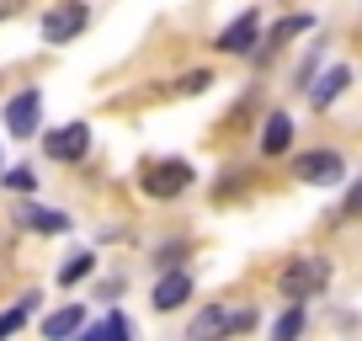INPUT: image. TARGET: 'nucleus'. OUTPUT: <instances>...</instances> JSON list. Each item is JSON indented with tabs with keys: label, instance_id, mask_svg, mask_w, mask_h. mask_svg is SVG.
I'll return each mask as SVG.
<instances>
[{
	"label": "nucleus",
	"instance_id": "15",
	"mask_svg": "<svg viewBox=\"0 0 362 341\" xmlns=\"http://www.w3.org/2000/svg\"><path fill=\"white\" fill-rule=\"evenodd\" d=\"M33 309H37V294H27V299H22L16 309H6V315H0V336H11V330H22L27 320H33Z\"/></svg>",
	"mask_w": 362,
	"mask_h": 341
},
{
	"label": "nucleus",
	"instance_id": "9",
	"mask_svg": "<svg viewBox=\"0 0 362 341\" xmlns=\"http://www.w3.org/2000/svg\"><path fill=\"white\" fill-rule=\"evenodd\" d=\"M187 294H192V277H187V272H165L155 283V309H181Z\"/></svg>",
	"mask_w": 362,
	"mask_h": 341
},
{
	"label": "nucleus",
	"instance_id": "14",
	"mask_svg": "<svg viewBox=\"0 0 362 341\" xmlns=\"http://www.w3.org/2000/svg\"><path fill=\"white\" fill-rule=\"evenodd\" d=\"M128 330L134 325H128L123 315H107V320H96V325H80V336L86 341H112V336H128Z\"/></svg>",
	"mask_w": 362,
	"mask_h": 341
},
{
	"label": "nucleus",
	"instance_id": "20",
	"mask_svg": "<svg viewBox=\"0 0 362 341\" xmlns=\"http://www.w3.org/2000/svg\"><path fill=\"white\" fill-rule=\"evenodd\" d=\"M33 182H37V176H33V170H6V187H11V192H33Z\"/></svg>",
	"mask_w": 362,
	"mask_h": 341
},
{
	"label": "nucleus",
	"instance_id": "18",
	"mask_svg": "<svg viewBox=\"0 0 362 341\" xmlns=\"http://www.w3.org/2000/svg\"><path fill=\"white\" fill-rule=\"evenodd\" d=\"M298 330H304V309H288V315H277L272 336H277V341H288V336H298Z\"/></svg>",
	"mask_w": 362,
	"mask_h": 341
},
{
	"label": "nucleus",
	"instance_id": "6",
	"mask_svg": "<svg viewBox=\"0 0 362 341\" xmlns=\"http://www.w3.org/2000/svg\"><path fill=\"white\" fill-rule=\"evenodd\" d=\"M293 170L304 176V182H341V170H346V160L336 155V149H309V155H298L293 160Z\"/></svg>",
	"mask_w": 362,
	"mask_h": 341
},
{
	"label": "nucleus",
	"instance_id": "7",
	"mask_svg": "<svg viewBox=\"0 0 362 341\" xmlns=\"http://www.w3.org/2000/svg\"><path fill=\"white\" fill-rule=\"evenodd\" d=\"M43 149H48L54 160H80V155L90 149V128H86V123H64V128H54V134L43 139Z\"/></svg>",
	"mask_w": 362,
	"mask_h": 341
},
{
	"label": "nucleus",
	"instance_id": "11",
	"mask_svg": "<svg viewBox=\"0 0 362 341\" xmlns=\"http://www.w3.org/2000/svg\"><path fill=\"white\" fill-rule=\"evenodd\" d=\"M346 86H351V69H346V64H336L325 80H315V86H309V102H315V107H330L341 91H346Z\"/></svg>",
	"mask_w": 362,
	"mask_h": 341
},
{
	"label": "nucleus",
	"instance_id": "5",
	"mask_svg": "<svg viewBox=\"0 0 362 341\" xmlns=\"http://www.w3.org/2000/svg\"><path fill=\"white\" fill-rule=\"evenodd\" d=\"M86 22H90L86 6H59V11L43 16V43H69V37L86 33Z\"/></svg>",
	"mask_w": 362,
	"mask_h": 341
},
{
	"label": "nucleus",
	"instance_id": "2",
	"mask_svg": "<svg viewBox=\"0 0 362 341\" xmlns=\"http://www.w3.org/2000/svg\"><path fill=\"white\" fill-rule=\"evenodd\" d=\"M256 325V309H229V304H214L192 320V341H208V336H229V330H250Z\"/></svg>",
	"mask_w": 362,
	"mask_h": 341
},
{
	"label": "nucleus",
	"instance_id": "16",
	"mask_svg": "<svg viewBox=\"0 0 362 341\" xmlns=\"http://www.w3.org/2000/svg\"><path fill=\"white\" fill-rule=\"evenodd\" d=\"M90 267H96V256H90V250H75V256H69L64 267H59V283H80V277H90Z\"/></svg>",
	"mask_w": 362,
	"mask_h": 341
},
{
	"label": "nucleus",
	"instance_id": "8",
	"mask_svg": "<svg viewBox=\"0 0 362 341\" xmlns=\"http://www.w3.org/2000/svg\"><path fill=\"white\" fill-rule=\"evenodd\" d=\"M256 33H261V16L256 11H240V22H229L224 33H218V54H250L256 48Z\"/></svg>",
	"mask_w": 362,
	"mask_h": 341
},
{
	"label": "nucleus",
	"instance_id": "10",
	"mask_svg": "<svg viewBox=\"0 0 362 341\" xmlns=\"http://www.w3.org/2000/svg\"><path fill=\"white\" fill-rule=\"evenodd\" d=\"M16 219H22L27 229H37V235H64V229H69V214H59V208H37V203H27Z\"/></svg>",
	"mask_w": 362,
	"mask_h": 341
},
{
	"label": "nucleus",
	"instance_id": "3",
	"mask_svg": "<svg viewBox=\"0 0 362 341\" xmlns=\"http://www.w3.org/2000/svg\"><path fill=\"white\" fill-rule=\"evenodd\" d=\"M192 187V166L187 160H155V166H144V192L149 197H181Z\"/></svg>",
	"mask_w": 362,
	"mask_h": 341
},
{
	"label": "nucleus",
	"instance_id": "21",
	"mask_svg": "<svg viewBox=\"0 0 362 341\" xmlns=\"http://www.w3.org/2000/svg\"><path fill=\"white\" fill-rule=\"evenodd\" d=\"M357 214H362V182L351 187V192H346V203H341V219H357Z\"/></svg>",
	"mask_w": 362,
	"mask_h": 341
},
{
	"label": "nucleus",
	"instance_id": "1",
	"mask_svg": "<svg viewBox=\"0 0 362 341\" xmlns=\"http://www.w3.org/2000/svg\"><path fill=\"white\" fill-rule=\"evenodd\" d=\"M325 288H330V262L325 256H293V262L283 267V299H293V304L325 294Z\"/></svg>",
	"mask_w": 362,
	"mask_h": 341
},
{
	"label": "nucleus",
	"instance_id": "13",
	"mask_svg": "<svg viewBox=\"0 0 362 341\" xmlns=\"http://www.w3.org/2000/svg\"><path fill=\"white\" fill-rule=\"evenodd\" d=\"M288 144H293V123H288L283 112H277V117H267V134H261V149H267V155H283Z\"/></svg>",
	"mask_w": 362,
	"mask_h": 341
},
{
	"label": "nucleus",
	"instance_id": "17",
	"mask_svg": "<svg viewBox=\"0 0 362 341\" xmlns=\"http://www.w3.org/2000/svg\"><path fill=\"white\" fill-rule=\"evenodd\" d=\"M309 27H315V16H288V22L272 27V43H283V37H298V33H309Z\"/></svg>",
	"mask_w": 362,
	"mask_h": 341
},
{
	"label": "nucleus",
	"instance_id": "22",
	"mask_svg": "<svg viewBox=\"0 0 362 341\" xmlns=\"http://www.w3.org/2000/svg\"><path fill=\"white\" fill-rule=\"evenodd\" d=\"M22 11V0H0V16H16Z\"/></svg>",
	"mask_w": 362,
	"mask_h": 341
},
{
	"label": "nucleus",
	"instance_id": "12",
	"mask_svg": "<svg viewBox=\"0 0 362 341\" xmlns=\"http://www.w3.org/2000/svg\"><path fill=\"white\" fill-rule=\"evenodd\" d=\"M80 325H86V309L69 304V309H59V315L43 320V336H48V341H64V336H80Z\"/></svg>",
	"mask_w": 362,
	"mask_h": 341
},
{
	"label": "nucleus",
	"instance_id": "19",
	"mask_svg": "<svg viewBox=\"0 0 362 341\" xmlns=\"http://www.w3.org/2000/svg\"><path fill=\"white\" fill-rule=\"evenodd\" d=\"M208 86H214V75H208V69H192V75H181L176 91L181 96H197V91H208Z\"/></svg>",
	"mask_w": 362,
	"mask_h": 341
},
{
	"label": "nucleus",
	"instance_id": "4",
	"mask_svg": "<svg viewBox=\"0 0 362 341\" xmlns=\"http://www.w3.org/2000/svg\"><path fill=\"white\" fill-rule=\"evenodd\" d=\"M37 117H43V91H33V86H27V91H16L11 102H6V128H11L16 139L33 134Z\"/></svg>",
	"mask_w": 362,
	"mask_h": 341
}]
</instances>
